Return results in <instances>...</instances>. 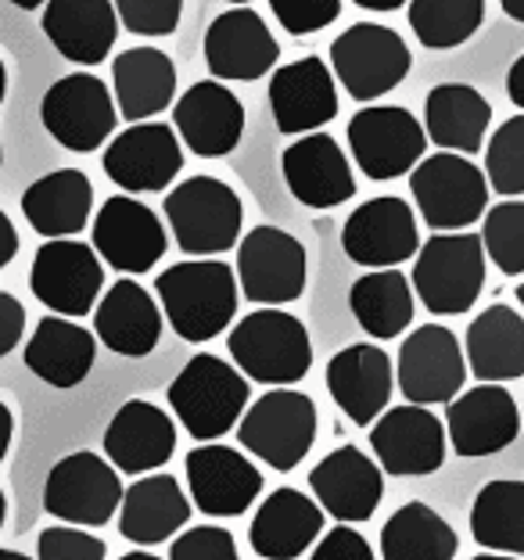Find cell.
Listing matches in <instances>:
<instances>
[{"label": "cell", "instance_id": "cell-1", "mask_svg": "<svg viewBox=\"0 0 524 560\" xmlns=\"http://www.w3.org/2000/svg\"><path fill=\"white\" fill-rule=\"evenodd\" d=\"M162 316L184 341H212L237 313V273L220 259H187L155 280Z\"/></svg>", "mask_w": 524, "mask_h": 560}, {"label": "cell", "instance_id": "cell-2", "mask_svg": "<svg viewBox=\"0 0 524 560\" xmlns=\"http://www.w3.org/2000/svg\"><path fill=\"white\" fill-rule=\"evenodd\" d=\"M165 399H170L176 420H181V428L190 439L216 442L230 428L237 431L241 417L248 410L252 388L237 366H230L212 352H198L176 374Z\"/></svg>", "mask_w": 524, "mask_h": 560}, {"label": "cell", "instance_id": "cell-3", "mask_svg": "<svg viewBox=\"0 0 524 560\" xmlns=\"http://www.w3.org/2000/svg\"><path fill=\"white\" fill-rule=\"evenodd\" d=\"M230 360L248 381L288 388L310 374L313 341L310 330L284 310H255L226 338Z\"/></svg>", "mask_w": 524, "mask_h": 560}, {"label": "cell", "instance_id": "cell-4", "mask_svg": "<svg viewBox=\"0 0 524 560\" xmlns=\"http://www.w3.org/2000/svg\"><path fill=\"white\" fill-rule=\"evenodd\" d=\"M165 220L184 256H223L241 245L245 206L237 190L216 176H190L165 195Z\"/></svg>", "mask_w": 524, "mask_h": 560}, {"label": "cell", "instance_id": "cell-5", "mask_svg": "<svg viewBox=\"0 0 524 560\" xmlns=\"http://www.w3.org/2000/svg\"><path fill=\"white\" fill-rule=\"evenodd\" d=\"M485 245L481 234H434L417 252L414 295L434 316L470 313L485 288Z\"/></svg>", "mask_w": 524, "mask_h": 560}, {"label": "cell", "instance_id": "cell-6", "mask_svg": "<svg viewBox=\"0 0 524 560\" xmlns=\"http://www.w3.org/2000/svg\"><path fill=\"white\" fill-rule=\"evenodd\" d=\"M489 180L467 155L439 151L410 173L417 212L434 234H459L489 212Z\"/></svg>", "mask_w": 524, "mask_h": 560}, {"label": "cell", "instance_id": "cell-7", "mask_svg": "<svg viewBox=\"0 0 524 560\" xmlns=\"http://www.w3.org/2000/svg\"><path fill=\"white\" fill-rule=\"evenodd\" d=\"M414 55L406 40L388 25L356 22L330 44V72L345 86V94L363 105L392 94L410 75Z\"/></svg>", "mask_w": 524, "mask_h": 560}, {"label": "cell", "instance_id": "cell-8", "mask_svg": "<svg viewBox=\"0 0 524 560\" xmlns=\"http://www.w3.org/2000/svg\"><path fill=\"white\" fill-rule=\"evenodd\" d=\"M237 442L273 470H295L316 442V402L295 388H270L241 417Z\"/></svg>", "mask_w": 524, "mask_h": 560}, {"label": "cell", "instance_id": "cell-9", "mask_svg": "<svg viewBox=\"0 0 524 560\" xmlns=\"http://www.w3.org/2000/svg\"><path fill=\"white\" fill-rule=\"evenodd\" d=\"M349 151L363 176L385 184L414 173L424 162L428 133L410 108L366 105L349 119Z\"/></svg>", "mask_w": 524, "mask_h": 560}, {"label": "cell", "instance_id": "cell-10", "mask_svg": "<svg viewBox=\"0 0 524 560\" xmlns=\"http://www.w3.org/2000/svg\"><path fill=\"white\" fill-rule=\"evenodd\" d=\"M310 280L305 245L280 226H252L237 245V288L263 310L299 302Z\"/></svg>", "mask_w": 524, "mask_h": 560}, {"label": "cell", "instance_id": "cell-11", "mask_svg": "<svg viewBox=\"0 0 524 560\" xmlns=\"http://www.w3.org/2000/svg\"><path fill=\"white\" fill-rule=\"evenodd\" d=\"M40 122L66 151L91 155L112 137L119 108H115V94L105 80H97L94 72H72L47 86L40 101Z\"/></svg>", "mask_w": 524, "mask_h": 560}, {"label": "cell", "instance_id": "cell-12", "mask_svg": "<svg viewBox=\"0 0 524 560\" xmlns=\"http://www.w3.org/2000/svg\"><path fill=\"white\" fill-rule=\"evenodd\" d=\"M30 288L40 305H47L55 316H80L94 313L105 291V262L94 252V245H83L75 237L44 241L33 256Z\"/></svg>", "mask_w": 524, "mask_h": 560}, {"label": "cell", "instance_id": "cell-13", "mask_svg": "<svg viewBox=\"0 0 524 560\" xmlns=\"http://www.w3.org/2000/svg\"><path fill=\"white\" fill-rule=\"evenodd\" d=\"M123 481L105 456L69 453L50 467L44 486V511L75 528H101L123 506Z\"/></svg>", "mask_w": 524, "mask_h": 560}, {"label": "cell", "instance_id": "cell-14", "mask_svg": "<svg viewBox=\"0 0 524 560\" xmlns=\"http://www.w3.org/2000/svg\"><path fill=\"white\" fill-rule=\"evenodd\" d=\"M445 435L442 420L428 406H392L370 424V450L377 467L395 478H424L445 464Z\"/></svg>", "mask_w": 524, "mask_h": 560}, {"label": "cell", "instance_id": "cell-15", "mask_svg": "<svg viewBox=\"0 0 524 560\" xmlns=\"http://www.w3.org/2000/svg\"><path fill=\"white\" fill-rule=\"evenodd\" d=\"M108 180L126 195H155L165 190L184 170V144L170 122H137L105 148Z\"/></svg>", "mask_w": 524, "mask_h": 560}, {"label": "cell", "instance_id": "cell-16", "mask_svg": "<svg viewBox=\"0 0 524 560\" xmlns=\"http://www.w3.org/2000/svg\"><path fill=\"white\" fill-rule=\"evenodd\" d=\"M345 256L366 270H395L420 252V231L410 201L381 195L363 201L341 226Z\"/></svg>", "mask_w": 524, "mask_h": 560}, {"label": "cell", "instance_id": "cell-17", "mask_svg": "<svg viewBox=\"0 0 524 560\" xmlns=\"http://www.w3.org/2000/svg\"><path fill=\"white\" fill-rule=\"evenodd\" d=\"M399 392L414 406H450L467 381V355L450 327L424 324L417 327L399 349Z\"/></svg>", "mask_w": 524, "mask_h": 560}, {"label": "cell", "instance_id": "cell-18", "mask_svg": "<svg viewBox=\"0 0 524 560\" xmlns=\"http://www.w3.org/2000/svg\"><path fill=\"white\" fill-rule=\"evenodd\" d=\"M91 237L101 262L119 273H148L170 245L155 209L130 195H115L97 209Z\"/></svg>", "mask_w": 524, "mask_h": 560}, {"label": "cell", "instance_id": "cell-19", "mask_svg": "<svg viewBox=\"0 0 524 560\" xmlns=\"http://www.w3.org/2000/svg\"><path fill=\"white\" fill-rule=\"evenodd\" d=\"M280 44L255 8H226L206 30V66L220 83H255L273 72Z\"/></svg>", "mask_w": 524, "mask_h": 560}, {"label": "cell", "instance_id": "cell-20", "mask_svg": "<svg viewBox=\"0 0 524 560\" xmlns=\"http://www.w3.org/2000/svg\"><path fill=\"white\" fill-rule=\"evenodd\" d=\"M187 489L190 503L209 517L248 514L255 495L263 492V475L245 453L220 442H206L187 453Z\"/></svg>", "mask_w": 524, "mask_h": 560}, {"label": "cell", "instance_id": "cell-21", "mask_svg": "<svg viewBox=\"0 0 524 560\" xmlns=\"http://www.w3.org/2000/svg\"><path fill=\"white\" fill-rule=\"evenodd\" d=\"M173 130L198 159H223L245 137V105L220 80H201L176 97Z\"/></svg>", "mask_w": 524, "mask_h": 560}, {"label": "cell", "instance_id": "cell-22", "mask_svg": "<svg viewBox=\"0 0 524 560\" xmlns=\"http://www.w3.org/2000/svg\"><path fill=\"white\" fill-rule=\"evenodd\" d=\"M270 112L280 133H319L338 116V80L316 55L280 66L270 75Z\"/></svg>", "mask_w": 524, "mask_h": 560}, {"label": "cell", "instance_id": "cell-23", "mask_svg": "<svg viewBox=\"0 0 524 560\" xmlns=\"http://www.w3.org/2000/svg\"><path fill=\"white\" fill-rule=\"evenodd\" d=\"M310 486L319 511L335 517L338 525H360L381 506L385 470L377 467V460H370L360 445H338L313 467Z\"/></svg>", "mask_w": 524, "mask_h": 560}, {"label": "cell", "instance_id": "cell-24", "mask_svg": "<svg viewBox=\"0 0 524 560\" xmlns=\"http://www.w3.org/2000/svg\"><path fill=\"white\" fill-rule=\"evenodd\" d=\"M445 435L467 460L503 453L521 435V410L503 385H478L445 406Z\"/></svg>", "mask_w": 524, "mask_h": 560}, {"label": "cell", "instance_id": "cell-25", "mask_svg": "<svg viewBox=\"0 0 524 560\" xmlns=\"http://www.w3.org/2000/svg\"><path fill=\"white\" fill-rule=\"evenodd\" d=\"M280 173L291 198L305 209H335L356 198V176L341 144L330 133H305L280 155Z\"/></svg>", "mask_w": 524, "mask_h": 560}, {"label": "cell", "instance_id": "cell-26", "mask_svg": "<svg viewBox=\"0 0 524 560\" xmlns=\"http://www.w3.org/2000/svg\"><path fill=\"white\" fill-rule=\"evenodd\" d=\"M395 388V366L392 355L381 346H349L330 355L327 363V392L335 406L352 420V424L370 428L388 410Z\"/></svg>", "mask_w": 524, "mask_h": 560}, {"label": "cell", "instance_id": "cell-27", "mask_svg": "<svg viewBox=\"0 0 524 560\" xmlns=\"http://www.w3.org/2000/svg\"><path fill=\"white\" fill-rule=\"evenodd\" d=\"M176 450V424L162 406L148 399L123 402L105 431V456L123 475H155L162 464H170Z\"/></svg>", "mask_w": 524, "mask_h": 560}, {"label": "cell", "instance_id": "cell-28", "mask_svg": "<svg viewBox=\"0 0 524 560\" xmlns=\"http://www.w3.org/2000/svg\"><path fill=\"white\" fill-rule=\"evenodd\" d=\"M94 335L101 346L126 360L151 355L162 338V305L137 280H115L94 310Z\"/></svg>", "mask_w": 524, "mask_h": 560}, {"label": "cell", "instance_id": "cell-29", "mask_svg": "<svg viewBox=\"0 0 524 560\" xmlns=\"http://www.w3.org/2000/svg\"><path fill=\"white\" fill-rule=\"evenodd\" d=\"M44 36L72 66H101L119 40V15L112 0H47Z\"/></svg>", "mask_w": 524, "mask_h": 560}, {"label": "cell", "instance_id": "cell-30", "mask_svg": "<svg viewBox=\"0 0 524 560\" xmlns=\"http://www.w3.org/2000/svg\"><path fill=\"white\" fill-rule=\"evenodd\" d=\"M324 511L313 495L299 489H277L263 500L248 528L252 550L263 560H299L324 536Z\"/></svg>", "mask_w": 524, "mask_h": 560}, {"label": "cell", "instance_id": "cell-31", "mask_svg": "<svg viewBox=\"0 0 524 560\" xmlns=\"http://www.w3.org/2000/svg\"><path fill=\"white\" fill-rule=\"evenodd\" d=\"M97 335L69 316H44L25 341V366L50 388H75L94 371Z\"/></svg>", "mask_w": 524, "mask_h": 560}, {"label": "cell", "instance_id": "cell-32", "mask_svg": "<svg viewBox=\"0 0 524 560\" xmlns=\"http://www.w3.org/2000/svg\"><path fill=\"white\" fill-rule=\"evenodd\" d=\"M115 108L126 122H148L176 97V66L159 47H130L112 61Z\"/></svg>", "mask_w": 524, "mask_h": 560}, {"label": "cell", "instance_id": "cell-33", "mask_svg": "<svg viewBox=\"0 0 524 560\" xmlns=\"http://www.w3.org/2000/svg\"><path fill=\"white\" fill-rule=\"evenodd\" d=\"M492 122V105L470 83H439L424 97V133L453 155H478Z\"/></svg>", "mask_w": 524, "mask_h": 560}, {"label": "cell", "instance_id": "cell-34", "mask_svg": "<svg viewBox=\"0 0 524 560\" xmlns=\"http://www.w3.org/2000/svg\"><path fill=\"white\" fill-rule=\"evenodd\" d=\"M190 521V500L173 475H144L123 495L119 532L123 539L144 546L170 542Z\"/></svg>", "mask_w": 524, "mask_h": 560}, {"label": "cell", "instance_id": "cell-35", "mask_svg": "<svg viewBox=\"0 0 524 560\" xmlns=\"http://www.w3.org/2000/svg\"><path fill=\"white\" fill-rule=\"evenodd\" d=\"M22 212L30 226L47 241L75 237L91 223L94 184L80 170H55L33 180L22 195Z\"/></svg>", "mask_w": 524, "mask_h": 560}, {"label": "cell", "instance_id": "cell-36", "mask_svg": "<svg viewBox=\"0 0 524 560\" xmlns=\"http://www.w3.org/2000/svg\"><path fill=\"white\" fill-rule=\"evenodd\" d=\"M467 371L481 385H503L524 377V316L496 302L467 327Z\"/></svg>", "mask_w": 524, "mask_h": 560}, {"label": "cell", "instance_id": "cell-37", "mask_svg": "<svg viewBox=\"0 0 524 560\" xmlns=\"http://www.w3.org/2000/svg\"><path fill=\"white\" fill-rule=\"evenodd\" d=\"M349 305L370 338H399L414 324V284L399 270H370L352 284Z\"/></svg>", "mask_w": 524, "mask_h": 560}, {"label": "cell", "instance_id": "cell-38", "mask_svg": "<svg viewBox=\"0 0 524 560\" xmlns=\"http://www.w3.org/2000/svg\"><path fill=\"white\" fill-rule=\"evenodd\" d=\"M456 546L450 521L417 500L399 506L381 528V560H453Z\"/></svg>", "mask_w": 524, "mask_h": 560}, {"label": "cell", "instance_id": "cell-39", "mask_svg": "<svg viewBox=\"0 0 524 560\" xmlns=\"http://www.w3.org/2000/svg\"><path fill=\"white\" fill-rule=\"evenodd\" d=\"M470 536L489 553L524 557V481H489L475 495Z\"/></svg>", "mask_w": 524, "mask_h": 560}, {"label": "cell", "instance_id": "cell-40", "mask_svg": "<svg viewBox=\"0 0 524 560\" xmlns=\"http://www.w3.org/2000/svg\"><path fill=\"white\" fill-rule=\"evenodd\" d=\"M406 19L428 50H453L481 30L485 0H410Z\"/></svg>", "mask_w": 524, "mask_h": 560}, {"label": "cell", "instance_id": "cell-41", "mask_svg": "<svg viewBox=\"0 0 524 560\" xmlns=\"http://www.w3.org/2000/svg\"><path fill=\"white\" fill-rule=\"evenodd\" d=\"M485 180L503 198L524 195V112L500 122L485 144Z\"/></svg>", "mask_w": 524, "mask_h": 560}, {"label": "cell", "instance_id": "cell-42", "mask_svg": "<svg viewBox=\"0 0 524 560\" xmlns=\"http://www.w3.org/2000/svg\"><path fill=\"white\" fill-rule=\"evenodd\" d=\"M481 245L485 256L500 266V273L506 277L524 273V201L510 198L485 212Z\"/></svg>", "mask_w": 524, "mask_h": 560}, {"label": "cell", "instance_id": "cell-43", "mask_svg": "<svg viewBox=\"0 0 524 560\" xmlns=\"http://www.w3.org/2000/svg\"><path fill=\"white\" fill-rule=\"evenodd\" d=\"M112 4L133 36H170L184 15V0H112Z\"/></svg>", "mask_w": 524, "mask_h": 560}, {"label": "cell", "instance_id": "cell-44", "mask_svg": "<svg viewBox=\"0 0 524 560\" xmlns=\"http://www.w3.org/2000/svg\"><path fill=\"white\" fill-rule=\"evenodd\" d=\"M273 19L291 36H313L341 15V0H270Z\"/></svg>", "mask_w": 524, "mask_h": 560}, {"label": "cell", "instance_id": "cell-45", "mask_svg": "<svg viewBox=\"0 0 524 560\" xmlns=\"http://www.w3.org/2000/svg\"><path fill=\"white\" fill-rule=\"evenodd\" d=\"M105 542L75 525H55L40 532L36 560H105Z\"/></svg>", "mask_w": 524, "mask_h": 560}, {"label": "cell", "instance_id": "cell-46", "mask_svg": "<svg viewBox=\"0 0 524 560\" xmlns=\"http://www.w3.org/2000/svg\"><path fill=\"white\" fill-rule=\"evenodd\" d=\"M170 560H241V557H237V542L226 528L198 525L173 539Z\"/></svg>", "mask_w": 524, "mask_h": 560}, {"label": "cell", "instance_id": "cell-47", "mask_svg": "<svg viewBox=\"0 0 524 560\" xmlns=\"http://www.w3.org/2000/svg\"><path fill=\"white\" fill-rule=\"evenodd\" d=\"M310 560H377L370 542L352 525H338L319 536Z\"/></svg>", "mask_w": 524, "mask_h": 560}, {"label": "cell", "instance_id": "cell-48", "mask_svg": "<svg viewBox=\"0 0 524 560\" xmlns=\"http://www.w3.org/2000/svg\"><path fill=\"white\" fill-rule=\"evenodd\" d=\"M22 330H25V310L15 295L0 291V360L8 352H15V346L22 341Z\"/></svg>", "mask_w": 524, "mask_h": 560}, {"label": "cell", "instance_id": "cell-49", "mask_svg": "<svg viewBox=\"0 0 524 560\" xmlns=\"http://www.w3.org/2000/svg\"><path fill=\"white\" fill-rule=\"evenodd\" d=\"M19 256V231L15 223H11V215L0 209V270Z\"/></svg>", "mask_w": 524, "mask_h": 560}, {"label": "cell", "instance_id": "cell-50", "mask_svg": "<svg viewBox=\"0 0 524 560\" xmlns=\"http://www.w3.org/2000/svg\"><path fill=\"white\" fill-rule=\"evenodd\" d=\"M506 94L524 112V50L514 58V66H510V72H506Z\"/></svg>", "mask_w": 524, "mask_h": 560}, {"label": "cell", "instance_id": "cell-51", "mask_svg": "<svg viewBox=\"0 0 524 560\" xmlns=\"http://www.w3.org/2000/svg\"><path fill=\"white\" fill-rule=\"evenodd\" d=\"M11 435H15V417H11L8 402L0 399V460H4L11 450Z\"/></svg>", "mask_w": 524, "mask_h": 560}, {"label": "cell", "instance_id": "cell-52", "mask_svg": "<svg viewBox=\"0 0 524 560\" xmlns=\"http://www.w3.org/2000/svg\"><path fill=\"white\" fill-rule=\"evenodd\" d=\"M352 4L363 11H399L410 4V0H352Z\"/></svg>", "mask_w": 524, "mask_h": 560}, {"label": "cell", "instance_id": "cell-53", "mask_svg": "<svg viewBox=\"0 0 524 560\" xmlns=\"http://www.w3.org/2000/svg\"><path fill=\"white\" fill-rule=\"evenodd\" d=\"M500 8L506 11V19H514L524 25V0H500Z\"/></svg>", "mask_w": 524, "mask_h": 560}, {"label": "cell", "instance_id": "cell-54", "mask_svg": "<svg viewBox=\"0 0 524 560\" xmlns=\"http://www.w3.org/2000/svg\"><path fill=\"white\" fill-rule=\"evenodd\" d=\"M8 4L22 11H36V8H47V0H8Z\"/></svg>", "mask_w": 524, "mask_h": 560}, {"label": "cell", "instance_id": "cell-55", "mask_svg": "<svg viewBox=\"0 0 524 560\" xmlns=\"http://www.w3.org/2000/svg\"><path fill=\"white\" fill-rule=\"evenodd\" d=\"M8 97V69H4V58H0V105H4Z\"/></svg>", "mask_w": 524, "mask_h": 560}, {"label": "cell", "instance_id": "cell-56", "mask_svg": "<svg viewBox=\"0 0 524 560\" xmlns=\"http://www.w3.org/2000/svg\"><path fill=\"white\" fill-rule=\"evenodd\" d=\"M119 560H162V557L148 553V550H133V553H126V557H119Z\"/></svg>", "mask_w": 524, "mask_h": 560}, {"label": "cell", "instance_id": "cell-57", "mask_svg": "<svg viewBox=\"0 0 524 560\" xmlns=\"http://www.w3.org/2000/svg\"><path fill=\"white\" fill-rule=\"evenodd\" d=\"M0 560H33V557H25L19 550H0Z\"/></svg>", "mask_w": 524, "mask_h": 560}, {"label": "cell", "instance_id": "cell-58", "mask_svg": "<svg viewBox=\"0 0 524 560\" xmlns=\"http://www.w3.org/2000/svg\"><path fill=\"white\" fill-rule=\"evenodd\" d=\"M470 560H517V557H506V553H478V557H470Z\"/></svg>", "mask_w": 524, "mask_h": 560}, {"label": "cell", "instance_id": "cell-59", "mask_svg": "<svg viewBox=\"0 0 524 560\" xmlns=\"http://www.w3.org/2000/svg\"><path fill=\"white\" fill-rule=\"evenodd\" d=\"M4 514H8V500H4V492H0V528H4Z\"/></svg>", "mask_w": 524, "mask_h": 560}, {"label": "cell", "instance_id": "cell-60", "mask_svg": "<svg viewBox=\"0 0 524 560\" xmlns=\"http://www.w3.org/2000/svg\"><path fill=\"white\" fill-rule=\"evenodd\" d=\"M223 4H237V8H245V4H252V0H223Z\"/></svg>", "mask_w": 524, "mask_h": 560}, {"label": "cell", "instance_id": "cell-61", "mask_svg": "<svg viewBox=\"0 0 524 560\" xmlns=\"http://www.w3.org/2000/svg\"><path fill=\"white\" fill-rule=\"evenodd\" d=\"M517 302H521V310H524V284H517Z\"/></svg>", "mask_w": 524, "mask_h": 560}, {"label": "cell", "instance_id": "cell-62", "mask_svg": "<svg viewBox=\"0 0 524 560\" xmlns=\"http://www.w3.org/2000/svg\"><path fill=\"white\" fill-rule=\"evenodd\" d=\"M0 165H4V148H0Z\"/></svg>", "mask_w": 524, "mask_h": 560}]
</instances>
